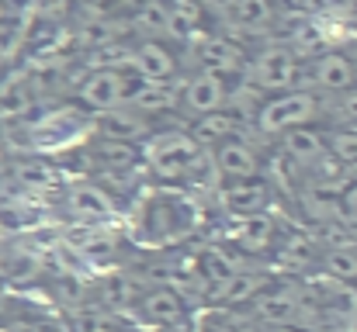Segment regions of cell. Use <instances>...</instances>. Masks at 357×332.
Returning <instances> with one entry per match:
<instances>
[{
	"instance_id": "cell-1",
	"label": "cell",
	"mask_w": 357,
	"mask_h": 332,
	"mask_svg": "<svg viewBox=\"0 0 357 332\" xmlns=\"http://www.w3.org/2000/svg\"><path fill=\"white\" fill-rule=\"evenodd\" d=\"M198 225V212L188 194H146L132 212V239L149 249H163L167 242H181Z\"/></svg>"
},
{
	"instance_id": "cell-2",
	"label": "cell",
	"mask_w": 357,
	"mask_h": 332,
	"mask_svg": "<svg viewBox=\"0 0 357 332\" xmlns=\"http://www.w3.org/2000/svg\"><path fill=\"white\" fill-rule=\"evenodd\" d=\"M128 319L135 329L146 332H174L188 322V298L177 287L167 284H153L146 291H139V298L128 308Z\"/></svg>"
},
{
	"instance_id": "cell-3",
	"label": "cell",
	"mask_w": 357,
	"mask_h": 332,
	"mask_svg": "<svg viewBox=\"0 0 357 332\" xmlns=\"http://www.w3.org/2000/svg\"><path fill=\"white\" fill-rule=\"evenodd\" d=\"M323 270L330 280L357 284V242H340L323 249Z\"/></svg>"
},
{
	"instance_id": "cell-4",
	"label": "cell",
	"mask_w": 357,
	"mask_h": 332,
	"mask_svg": "<svg viewBox=\"0 0 357 332\" xmlns=\"http://www.w3.org/2000/svg\"><path fill=\"white\" fill-rule=\"evenodd\" d=\"M219 170L229 180H253L257 177V156H250L243 145H226V149H219Z\"/></svg>"
},
{
	"instance_id": "cell-5",
	"label": "cell",
	"mask_w": 357,
	"mask_h": 332,
	"mask_svg": "<svg viewBox=\"0 0 357 332\" xmlns=\"http://www.w3.org/2000/svg\"><path fill=\"white\" fill-rule=\"evenodd\" d=\"M309 114H312V101L309 97H291V101H281V104H274L267 111L264 125L267 128H291V125L305 121Z\"/></svg>"
},
{
	"instance_id": "cell-6",
	"label": "cell",
	"mask_w": 357,
	"mask_h": 332,
	"mask_svg": "<svg viewBox=\"0 0 357 332\" xmlns=\"http://www.w3.org/2000/svg\"><path fill=\"white\" fill-rule=\"evenodd\" d=\"M323 80H326L330 87H347V84H351V70H347V63H340V59H330V63H326V73H323Z\"/></svg>"
},
{
	"instance_id": "cell-7",
	"label": "cell",
	"mask_w": 357,
	"mask_h": 332,
	"mask_svg": "<svg viewBox=\"0 0 357 332\" xmlns=\"http://www.w3.org/2000/svg\"><path fill=\"white\" fill-rule=\"evenodd\" d=\"M337 152H340V159H344V163L357 166V135H344V139L337 142Z\"/></svg>"
}]
</instances>
